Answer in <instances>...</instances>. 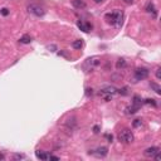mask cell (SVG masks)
I'll return each instance as SVG.
<instances>
[{
    "label": "cell",
    "instance_id": "obj_5",
    "mask_svg": "<svg viewBox=\"0 0 161 161\" xmlns=\"http://www.w3.org/2000/svg\"><path fill=\"white\" fill-rule=\"evenodd\" d=\"M159 151H160L159 147H156V146H151V147H149V149L145 150V151H144V155H145L146 157H153Z\"/></svg>",
    "mask_w": 161,
    "mask_h": 161
},
{
    "label": "cell",
    "instance_id": "obj_30",
    "mask_svg": "<svg viewBox=\"0 0 161 161\" xmlns=\"http://www.w3.org/2000/svg\"><path fill=\"white\" fill-rule=\"evenodd\" d=\"M123 1L127 3V4H132V3H133V0H123Z\"/></svg>",
    "mask_w": 161,
    "mask_h": 161
},
{
    "label": "cell",
    "instance_id": "obj_26",
    "mask_svg": "<svg viewBox=\"0 0 161 161\" xmlns=\"http://www.w3.org/2000/svg\"><path fill=\"white\" fill-rule=\"evenodd\" d=\"M86 91H87V92H86V94H87V96H89V94H91V96H92V93H93V89H92V88H87Z\"/></svg>",
    "mask_w": 161,
    "mask_h": 161
},
{
    "label": "cell",
    "instance_id": "obj_10",
    "mask_svg": "<svg viewBox=\"0 0 161 161\" xmlns=\"http://www.w3.org/2000/svg\"><path fill=\"white\" fill-rule=\"evenodd\" d=\"M138 108H140L138 106L132 103V106H129V107L125 108V113H126V115H133V113H136L138 111Z\"/></svg>",
    "mask_w": 161,
    "mask_h": 161
},
{
    "label": "cell",
    "instance_id": "obj_18",
    "mask_svg": "<svg viewBox=\"0 0 161 161\" xmlns=\"http://www.w3.org/2000/svg\"><path fill=\"white\" fill-rule=\"evenodd\" d=\"M142 103H144V101H142L138 96H135V97H133V105H136V106H138V107H140Z\"/></svg>",
    "mask_w": 161,
    "mask_h": 161
},
{
    "label": "cell",
    "instance_id": "obj_22",
    "mask_svg": "<svg viewBox=\"0 0 161 161\" xmlns=\"http://www.w3.org/2000/svg\"><path fill=\"white\" fill-rule=\"evenodd\" d=\"M155 76H156V78H157V79H161V68H160V67H157V68H156V71H155Z\"/></svg>",
    "mask_w": 161,
    "mask_h": 161
},
{
    "label": "cell",
    "instance_id": "obj_8",
    "mask_svg": "<svg viewBox=\"0 0 161 161\" xmlns=\"http://www.w3.org/2000/svg\"><path fill=\"white\" fill-rule=\"evenodd\" d=\"M107 153H108V149L105 147V146H101V147H98L96 150V155L98 157H105V156H107Z\"/></svg>",
    "mask_w": 161,
    "mask_h": 161
},
{
    "label": "cell",
    "instance_id": "obj_16",
    "mask_svg": "<svg viewBox=\"0 0 161 161\" xmlns=\"http://www.w3.org/2000/svg\"><path fill=\"white\" fill-rule=\"evenodd\" d=\"M72 47L74 49H80L83 47V42H82V39H77V40H74V42L72 43Z\"/></svg>",
    "mask_w": 161,
    "mask_h": 161
},
{
    "label": "cell",
    "instance_id": "obj_4",
    "mask_svg": "<svg viewBox=\"0 0 161 161\" xmlns=\"http://www.w3.org/2000/svg\"><path fill=\"white\" fill-rule=\"evenodd\" d=\"M28 12L34 17H43L45 14V10L42 8V6L36 5V4H30L28 6Z\"/></svg>",
    "mask_w": 161,
    "mask_h": 161
},
{
    "label": "cell",
    "instance_id": "obj_3",
    "mask_svg": "<svg viewBox=\"0 0 161 161\" xmlns=\"http://www.w3.org/2000/svg\"><path fill=\"white\" fill-rule=\"evenodd\" d=\"M150 74V71L147 68H144V67H140V68H136L133 72V76H135V79L136 80H142V79H146Z\"/></svg>",
    "mask_w": 161,
    "mask_h": 161
},
{
    "label": "cell",
    "instance_id": "obj_23",
    "mask_svg": "<svg viewBox=\"0 0 161 161\" xmlns=\"http://www.w3.org/2000/svg\"><path fill=\"white\" fill-rule=\"evenodd\" d=\"M141 125H142V121H141V120H135L133 123H132L133 127H140Z\"/></svg>",
    "mask_w": 161,
    "mask_h": 161
},
{
    "label": "cell",
    "instance_id": "obj_9",
    "mask_svg": "<svg viewBox=\"0 0 161 161\" xmlns=\"http://www.w3.org/2000/svg\"><path fill=\"white\" fill-rule=\"evenodd\" d=\"M72 5L74 6L76 9H85L87 6L83 0H72Z\"/></svg>",
    "mask_w": 161,
    "mask_h": 161
},
{
    "label": "cell",
    "instance_id": "obj_17",
    "mask_svg": "<svg viewBox=\"0 0 161 161\" xmlns=\"http://www.w3.org/2000/svg\"><path fill=\"white\" fill-rule=\"evenodd\" d=\"M150 86H151V88L155 91V92L157 93V94H161V87L157 85V83H155V82H151L150 83Z\"/></svg>",
    "mask_w": 161,
    "mask_h": 161
},
{
    "label": "cell",
    "instance_id": "obj_29",
    "mask_svg": "<svg viewBox=\"0 0 161 161\" xmlns=\"http://www.w3.org/2000/svg\"><path fill=\"white\" fill-rule=\"evenodd\" d=\"M48 160H59L58 156H54V155H49V159Z\"/></svg>",
    "mask_w": 161,
    "mask_h": 161
},
{
    "label": "cell",
    "instance_id": "obj_11",
    "mask_svg": "<svg viewBox=\"0 0 161 161\" xmlns=\"http://www.w3.org/2000/svg\"><path fill=\"white\" fill-rule=\"evenodd\" d=\"M146 12L151 14L152 13V17L153 18H156L157 17V12H156V9H155V5L152 4V3H149L147 6H146Z\"/></svg>",
    "mask_w": 161,
    "mask_h": 161
},
{
    "label": "cell",
    "instance_id": "obj_1",
    "mask_svg": "<svg viewBox=\"0 0 161 161\" xmlns=\"http://www.w3.org/2000/svg\"><path fill=\"white\" fill-rule=\"evenodd\" d=\"M106 20L108 24L116 25L117 28H120L122 25V13L121 12H113V13H107L105 15Z\"/></svg>",
    "mask_w": 161,
    "mask_h": 161
},
{
    "label": "cell",
    "instance_id": "obj_19",
    "mask_svg": "<svg viewBox=\"0 0 161 161\" xmlns=\"http://www.w3.org/2000/svg\"><path fill=\"white\" fill-rule=\"evenodd\" d=\"M144 103H147V105H152L153 107H156V106H157L156 101H155V100H152V98H147V100H145V101H144Z\"/></svg>",
    "mask_w": 161,
    "mask_h": 161
},
{
    "label": "cell",
    "instance_id": "obj_7",
    "mask_svg": "<svg viewBox=\"0 0 161 161\" xmlns=\"http://www.w3.org/2000/svg\"><path fill=\"white\" fill-rule=\"evenodd\" d=\"M117 93V88H115V87L112 86H107L105 87L103 89H101V94L102 96H105V94H111V96H113V94Z\"/></svg>",
    "mask_w": 161,
    "mask_h": 161
},
{
    "label": "cell",
    "instance_id": "obj_28",
    "mask_svg": "<svg viewBox=\"0 0 161 161\" xmlns=\"http://www.w3.org/2000/svg\"><path fill=\"white\" fill-rule=\"evenodd\" d=\"M106 138L108 140V142H112V140H113V136L112 135H106Z\"/></svg>",
    "mask_w": 161,
    "mask_h": 161
},
{
    "label": "cell",
    "instance_id": "obj_6",
    "mask_svg": "<svg viewBox=\"0 0 161 161\" xmlns=\"http://www.w3.org/2000/svg\"><path fill=\"white\" fill-rule=\"evenodd\" d=\"M77 25H78V28L80 29V30L85 32V33H89L91 30H92V24H89V23H83V21H78V23H77Z\"/></svg>",
    "mask_w": 161,
    "mask_h": 161
},
{
    "label": "cell",
    "instance_id": "obj_14",
    "mask_svg": "<svg viewBox=\"0 0 161 161\" xmlns=\"http://www.w3.org/2000/svg\"><path fill=\"white\" fill-rule=\"evenodd\" d=\"M87 63H88L89 65H92V67H96V65H98L101 62H100V59H98V58L93 57V58H89V59L87 61Z\"/></svg>",
    "mask_w": 161,
    "mask_h": 161
},
{
    "label": "cell",
    "instance_id": "obj_2",
    "mask_svg": "<svg viewBox=\"0 0 161 161\" xmlns=\"http://www.w3.org/2000/svg\"><path fill=\"white\" fill-rule=\"evenodd\" d=\"M117 137H118V141L122 142V144H131V142H133V138H135L132 131L129 129L121 130L118 135H117Z\"/></svg>",
    "mask_w": 161,
    "mask_h": 161
},
{
    "label": "cell",
    "instance_id": "obj_32",
    "mask_svg": "<svg viewBox=\"0 0 161 161\" xmlns=\"http://www.w3.org/2000/svg\"><path fill=\"white\" fill-rule=\"evenodd\" d=\"M0 160H4V155H0Z\"/></svg>",
    "mask_w": 161,
    "mask_h": 161
},
{
    "label": "cell",
    "instance_id": "obj_25",
    "mask_svg": "<svg viewBox=\"0 0 161 161\" xmlns=\"http://www.w3.org/2000/svg\"><path fill=\"white\" fill-rule=\"evenodd\" d=\"M100 130H101L100 126H97V125L93 127V132H94V133H98V132H100Z\"/></svg>",
    "mask_w": 161,
    "mask_h": 161
},
{
    "label": "cell",
    "instance_id": "obj_15",
    "mask_svg": "<svg viewBox=\"0 0 161 161\" xmlns=\"http://www.w3.org/2000/svg\"><path fill=\"white\" fill-rule=\"evenodd\" d=\"M126 65H127L126 61L121 58V59L117 61V63H116V68H117V69H122V68H126Z\"/></svg>",
    "mask_w": 161,
    "mask_h": 161
},
{
    "label": "cell",
    "instance_id": "obj_27",
    "mask_svg": "<svg viewBox=\"0 0 161 161\" xmlns=\"http://www.w3.org/2000/svg\"><path fill=\"white\" fill-rule=\"evenodd\" d=\"M153 159H155V160H161V153H160V151L157 152L155 156H153Z\"/></svg>",
    "mask_w": 161,
    "mask_h": 161
},
{
    "label": "cell",
    "instance_id": "obj_31",
    "mask_svg": "<svg viewBox=\"0 0 161 161\" xmlns=\"http://www.w3.org/2000/svg\"><path fill=\"white\" fill-rule=\"evenodd\" d=\"M96 4H101V3H103V0H93Z\"/></svg>",
    "mask_w": 161,
    "mask_h": 161
},
{
    "label": "cell",
    "instance_id": "obj_20",
    "mask_svg": "<svg viewBox=\"0 0 161 161\" xmlns=\"http://www.w3.org/2000/svg\"><path fill=\"white\" fill-rule=\"evenodd\" d=\"M129 88L127 87H123V88H121V89H117V92H118L120 94H122V96H126V94H129Z\"/></svg>",
    "mask_w": 161,
    "mask_h": 161
},
{
    "label": "cell",
    "instance_id": "obj_24",
    "mask_svg": "<svg viewBox=\"0 0 161 161\" xmlns=\"http://www.w3.org/2000/svg\"><path fill=\"white\" fill-rule=\"evenodd\" d=\"M0 13H1L4 17H6V15H8V14H9V10L6 9V8H3L1 10H0Z\"/></svg>",
    "mask_w": 161,
    "mask_h": 161
},
{
    "label": "cell",
    "instance_id": "obj_13",
    "mask_svg": "<svg viewBox=\"0 0 161 161\" xmlns=\"http://www.w3.org/2000/svg\"><path fill=\"white\" fill-rule=\"evenodd\" d=\"M19 42L21 43V44H29V43L32 42V36L28 35V34H25V35H23V36H21V38L19 39Z\"/></svg>",
    "mask_w": 161,
    "mask_h": 161
},
{
    "label": "cell",
    "instance_id": "obj_21",
    "mask_svg": "<svg viewBox=\"0 0 161 161\" xmlns=\"http://www.w3.org/2000/svg\"><path fill=\"white\" fill-rule=\"evenodd\" d=\"M13 159L14 160H21V159H25V155H23V153H14Z\"/></svg>",
    "mask_w": 161,
    "mask_h": 161
},
{
    "label": "cell",
    "instance_id": "obj_12",
    "mask_svg": "<svg viewBox=\"0 0 161 161\" xmlns=\"http://www.w3.org/2000/svg\"><path fill=\"white\" fill-rule=\"evenodd\" d=\"M35 156L38 157L39 160H48L49 159V155L44 151H40V150H38V151H35Z\"/></svg>",
    "mask_w": 161,
    "mask_h": 161
}]
</instances>
